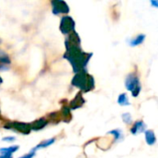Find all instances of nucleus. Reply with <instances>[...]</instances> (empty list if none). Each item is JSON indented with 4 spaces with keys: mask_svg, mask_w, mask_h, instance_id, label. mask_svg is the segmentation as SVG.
<instances>
[{
    "mask_svg": "<svg viewBox=\"0 0 158 158\" xmlns=\"http://www.w3.org/2000/svg\"><path fill=\"white\" fill-rule=\"evenodd\" d=\"M144 136H145V141L146 143L150 146H153L156 143V136L155 134V131L152 130H147L144 131Z\"/></svg>",
    "mask_w": 158,
    "mask_h": 158,
    "instance_id": "obj_9",
    "label": "nucleus"
},
{
    "mask_svg": "<svg viewBox=\"0 0 158 158\" xmlns=\"http://www.w3.org/2000/svg\"><path fill=\"white\" fill-rule=\"evenodd\" d=\"M66 46L68 52L65 56L73 66L74 71L77 73L83 71V69L86 68L87 63L90 60V57L92 56V54L84 53L81 49L80 45H70L66 44Z\"/></svg>",
    "mask_w": 158,
    "mask_h": 158,
    "instance_id": "obj_1",
    "label": "nucleus"
},
{
    "mask_svg": "<svg viewBox=\"0 0 158 158\" xmlns=\"http://www.w3.org/2000/svg\"><path fill=\"white\" fill-rule=\"evenodd\" d=\"M55 142V139H51V140H49L48 142H43L42 143H40L39 145H37L35 148H34V150H33V152L35 151V150H37V149H40V148H44V147H47V146H49L50 144H52L53 143Z\"/></svg>",
    "mask_w": 158,
    "mask_h": 158,
    "instance_id": "obj_16",
    "label": "nucleus"
},
{
    "mask_svg": "<svg viewBox=\"0 0 158 158\" xmlns=\"http://www.w3.org/2000/svg\"><path fill=\"white\" fill-rule=\"evenodd\" d=\"M121 118H122V120H123V122H124L125 124L131 125V124L132 123L131 115L130 113H124V114H122Z\"/></svg>",
    "mask_w": 158,
    "mask_h": 158,
    "instance_id": "obj_14",
    "label": "nucleus"
},
{
    "mask_svg": "<svg viewBox=\"0 0 158 158\" xmlns=\"http://www.w3.org/2000/svg\"><path fill=\"white\" fill-rule=\"evenodd\" d=\"M62 114H63V117H64L65 118H71L70 111H69V109L67 108V107H64V108L62 109Z\"/></svg>",
    "mask_w": 158,
    "mask_h": 158,
    "instance_id": "obj_17",
    "label": "nucleus"
},
{
    "mask_svg": "<svg viewBox=\"0 0 158 158\" xmlns=\"http://www.w3.org/2000/svg\"><path fill=\"white\" fill-rule=\"evenodd\" d=\"M118 103L119 106H128L131 105L130 101H129V97H128V94L126 93H122L118 95Z\"/></svg>",
    "mask_w": 158,
    "mask_h": 158,
    "instance_id": "obj_12",
    "label": "nucleus"
},
{
    "mask_svg": "<svg viewBox=\"0 0 158 158\" xmlns=\"http://www.w3.org/2000/svg\"><path fill=\"white\" fill-rule=\"evenodd\" d=\"M0 158H12L11 155H8V154H4L3 156H0Z\"/></svg>",
    "mask_w": 158,
    "mask_h": 158,
    "instance_id": "obj_21",
    "label": "nucleus"
},
{
    "mask_svg": "<svg viewBox=\"0 0 158 158\" xmlns=\"http://www.w3.org/2000/svg\"><path fill=\"white\" fill-rule=\"evenodd\" d=\"M145 129H146V124L140 119V120H136L133 123V125L131 128V132L132 135H138L145 131Z\"/></svg>",
    "mask_w": 158,
    "mask_h": 158,
    "instance_id": "obj_7",
    "label": "nucleus"
},
{
    "mask_svg": "<svg viewBox=\"0 0 158 158\" xmlns=\"http://www.w3.org/2000/svg\"><path fill=\"white\" fill-rule=\"evenodd\" d=\"M145 34H143V33H140L134 37H132L130 42H129V45L131 46V47H135V46H138V45H141L144 41H145Z\"/></svg>",
    "mask_w": 158,
    "mask_h": 158,
    "instance_id": "obj_8",
    "label": "nucleus"
},
{
    "mask_svg": "<svg viewBox=\"0 0 158 158\" xmlns=\"http://www.w3.org/2000/svg\"><path fill=\"white\" fill-rule=\"evenodd\" d=\"M72 84L84 92H89L94 88V77L85 71H81L75 75L72 80Z\"/></svg>",
    "mask_w": 158,
    "mask_h": 158,
    "instance_id": "obj_2",
    "label": "nucleus"
},
{
    "mask_svg": "<svg viewBox=\"0 0 158 158\" xmlns=\"http://www.w3.org/2000/svg\"><path fill=\"white\" fill-rule=\"evenodd\" d=\"M46 124H47V120H46V119H44V118H40V119L34 121V122L31 125V129H33L34 131H40V130H42L43 128H44V127L46 126Z\"/></svg>",
    "mask_w": 158,
    "mask_h": 158,
    "instance_id": "obj_10",
    "label": "nucleus"
},
{
    "mask_svg": "<svg viewBox=\"0 0 158 158\" xmlns=\"http://www.w3.org/2000/svg\"><path fill=\"white\" fill-rule=\"evenodd\" d=\"M125 87L131 92L133 97H137L142 90V85L140 81V77L136 72H131L127 75L125 79Z\"/></svg>",
    "mask_w": 158,
    "mask_h": 158,
    "instance_id": "obj_3",
    "label": "nucleus"
},
{
    "mask_svg": "<svg viewBox=\"0 0 158 158\" xmlns=\"http://www.w3.org/2000/svg\"><path fill=\"white\" fill-rule=\"evenodd\" d=\"M83 104H84V100H83V98H82V96H81V94H78L76 95L75 99L71 102L70 106H71L72 108L76 109V108L81 107Z\"/></svg>",
    "mask_w": 158,
    "mask_h": 158,
    "instance_id": "obj_11",
    "label": "nucleus"
},
{
    "mask_svg": "<svg viewBox=\"0 0 158 158\" xmlns=\"http://www.w3.org/2000/svg\"><path fill=\"white\" fill-rule=\"evenodd\" d=\"M33 156H34V152L32 151L31 154H28V155H26V156H22V157L20 158H32L33 157Z\"/></svg>",
    "mask_w": 158,
    "mask_h": 158,
    "instance_id": "obj_19",
    "label": "nucleus"
},
{
    "mask_svg": "<svg viewBox=\"0 0 158 158\" xmlns=\"http://www.w3.org/2000/svg\"><path fill=\"white\" fill-rule=\"evenodd\" d=\"M15 140V138L14 137H6V138H4L3 139V141H5V142H12V141H14Z\"/></svg>",
    "mask_w": 158,
    "mask_h": 158,
    "instance_id": "obj_20",
    "label": "nucleus"
},
{
    "mask_svg": "<svg viewBox=\"0 0 158 158\" xmlns=\"http://www.w3.org/2000/svg\"><path fill=\"white\" fill-rule=\"evenodd\" d=\"M1 82H2V79L0 78V84H1Z\"/></svg>",
    "mask_w": 158,
    "mask_h": 158,
    "instance_id": "obj_22",
    "label": "nucleus"
},
{
    "mask_svg": "<svg viewBox=\"0 0 158 158\" xmlns=\"http://www.w3.org/2000/svg\"><path fill=\"white\" fill-rule=\"evenodd\" d=\"M12 126H8L6 127V129H13L20 133H23V134H29L30 131H31V125L30 124H26V123H22V122H14L11 124Z\"/></svg>",
    "mask_w": 158,
    "mask_h": 158,
    "instance_id": "obj_6",
    "label": "nucleus"
},
{
    "mask_svg": "<svg viewBox=\"0 0 158 158\" xmlns=\"http://www.w3.org/2000/svg\"><path fill=\"white\" fill-rule=\"evenodd\" d=\"M107 133L113 135L114 138H115V141H121V140H123V132L120 130H118V129L112 130V131H108Z\"/></svg>",
    "mask_w": 158,
    "mask_h": 158,
    "instance_id": "obj_13",
    "label": "nucleus"
},
{
    "mask_svg": "<svg viewBox=\"0 0 158 158\" xmlns=\"http://www.w3.org/2000/svg\"><path fill=\"white\" fill-rule=\"evenodd\" d=\"M18 149H19V146H12V147H9V148H3V149H0V153L11 155L12 153L16 152Z\"/></svg>",
    "mask_w": 158,
    "mask_h": 158,
    "instance_id": "obj_15",
    "label": "nucleus"
},
{
    "mask_svg": "<svg viewBox=\"0 0 158 158\" xmlns=\"http://www.w3.org/2000/svg\"><path fill=\"white\" fill-rule=\"evenodd\" d=\"M52 6H53L54 14H60V13L66 14L69 11V6L64 1H53Z\"/></svg>",
    "mask_w": 158,
    "mask_h": 158,
    "instance_id": "obj_5",
    "label": "nucleus"
},
{
    "mask_svg": "<svg viewBox=\"0 0 158 158\" xmlns=\"http://www.w3.org/2000/svg\"><path fill=\"white\" fill-rule=\"evenodd\" d=\"M75 28V22L74 20L69 17V16H65L64 18H62L61 19V23H60V30L63 33H69L70 31H72Z\"/></svg>",
    "mask_w": 158,
    "mask_h": 158,
    "instance_id": "obj_4",
    "label": "nucleus"
},
{
    "mask_svg": "<svg viewBox=\"0 0 158 158\" xmlns=\"http://www.w3.org/2000/svg\"><path fill=\"white\" fill-rule=\"evenodd\" d=\"M150 5H151L153 7L158 8V0H151V1H150Z\"/></svg>",
    "mask_w": 158,
    "mask_h": 158,
    "instance_id": "obj_18",
    "label": "nucleus"
}]
</instances>
